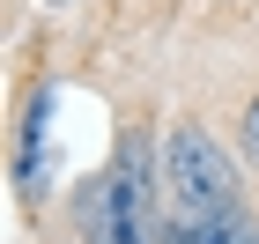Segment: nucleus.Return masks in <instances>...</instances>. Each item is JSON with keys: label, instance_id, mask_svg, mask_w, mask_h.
<instances>
[{"label": "nucleus", "instance_id": "f03ea898", "mask_svg": "<svg viewBox=\"0 0 259 244\" xmlns=\"http://www.w3.org/2000/svg\"><path fill=\"white\" fill-rule=\"evenodd\" d=\"M170 207H134L104 170L89 192H81V244H163Z\"/></svg>", "mask_w": 259, "mask_h": 244}, {"label": "nucleus", "instance_id": "7ed1b4c3", "mask_svg": "<svg viewBox=\"0 0 259 244\" xmlns=\"http://www.w3.org/2000/svg\"><path fill=\"white\" fill-rule=\"evenodd\" d=\"M244 163H259V96H252V111H244Z\"/></svg>", "mask_w": 259, "mask_h": 244}, {"label": "nucleus", "instance_id": "20e7f679", "mask_svg": "<svg viewBox=\"0 0 259 244\" xmlns=\"http://www.w3.org/2000/svg\"><path fill=\"white\" fill-rule=\"evenodd\" d=\"M45 8H74V0H45Z\"/></svg>", "mask_w": 259, "mask_h": 244}, {"label": "nucleus", "instance_id": "39448f33", "mask_svg": "<svg viewBox=\"0 0 259 244\" xmlns=\"http://www.w3.org/2000/svg\"><path fill=\"white\" fill-rule=\"evenodd\" d=\"M252 244H259V237H252Z\"/></svg>", "mask_w": 259, "mask_h": 244}, {"label": "nucleus", "instance_id": "f257e3e1", "mask_svg": "<svg viewBox=\"0 0 259 244\" xmlns=\"http://www.w3.org/2000/svg\"><path fill=\"white\" fill-rule=\"evenodd\" d=\"M163 192L178 215H222V207H237V163L215 148L207 126H170L163 133Z\"/></svg>", "mask_w": 259, "mask_h": 244}]
</instances>
